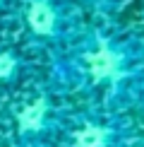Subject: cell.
<instances>
[{
    "label": "cell",
    "instance_id": "cell-1",
    "mask_svg": "<svg viewBox=\"0 0 144 147\" xmlns=\"http://www.w3.org/2000/svg\"><path fill=\"white\" fill-rule=\"evenodd\" d=\"M89 70L96 80H106V77H118L120 70V58L118 53H113L111 48L101 46L96 53L89 56Z\"/></svg>",
    "mask_w": 144,
    "mask_h": 147
},
{
    "label": "cell",
    "instance_id": "cell-2",
    "mask_svg": "<svg viewBox=\"0 0 144 147\" xmlns=\"http://www.w3.org/2000/svg\"><path fill=\"white\" fill-rule=\"evenodd\" d=\"M27 20H29V27H31L36 34H41V36L53 34V29H55V12H53V7L48 3H43V0H34V3L29 5Z\"/></svg>",
    "mask_w": 144,
    "mask_h": 147
},
{
    "label": "cell",
    "instance_id": "cell-3",
    "mask_svg": "<svg viewBox=\"0 0 144 147\" xmlns=\"http://www.w3.org/2000/svg\"><path fill=\"white\" fill-rule=\"evenodd\" d=\"M46 116V101H31L29 106H24V111L19 113V128L22 130H39Z\"/></svg>",
    "mask_w": 144,
    "mask_h": 147
},
{
    "label": "cell",
    "instance_id": "cell-4",
    "mask_svg": "<svg viewBox=\"0 0 144 147\" xmlns=\"http://www.w3.org/2000/svg\"><path fill=\"white\" fill-rule=\"evenodd\" d=\"M108 140V130L106 128H99V125H87L84 130L77 133L75 138V145L77 147H103Z\"/></svg>",
    "mask_w": 144,
    "mask_h": 147
},
{
    "label": "cell",
    "instance_id": "cell-5",
    "mask_svg": "<svg viewBox=\"0 0 144 147\" xmlns=\"http://www.w3.org/2000/svg\"><path fill=\"white\" fill-rule=\"evenodd\" d=\"M17 68V60L10 56V53H0V80H5V77H10L12 72H15Z\"/></svg>",
    "mask_w": 144,
    "mask_h": 147
}]
</instances>
